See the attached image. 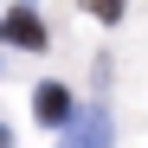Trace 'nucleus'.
<instances>
[{"label":"nucleus","mask_w":148,"mask_h":148,"mask_svg":"<svg viewBox=\"0 0 148 148\" xmlns=\"http://www.w3.org/2000/svg\"><path fill=\"white\" fill-rule=\"evenodd\" d=\"M0 39L19 45V52H45V45H52V39H45V19H39L32 7H13L7 19H0Z\"/></svg>","instance_id":"f257e3e1"},{"label":"nucleus","mask_w":148,"mask_h":148,"mask_svg":"<svg viewBox=\"0 0 148 148\" xmlns=\"http://www.w3.org/2000/svg\"><path fill=\"white\" fill-rule=\"evenodd\" d=\"M64 148H110V110H103V103L77 110L71 129H64Z\"/></svg>","instance_id":"f03ea898"},{"label":"nucleus","mask_w":148,"mask_h":148,"mask_svg":"<svg viewBox=\"0 0 148 148\" xmlns=\"http://www.w3.org/2000/svg\"><path fill=\"white\" fill-rule=\"evenodd\" d=\"M32 116L45 122V129H58V122L71 129V116H77V103H71V90H64V84H39V90H32Z\"/></svg>","instance_id":"7ed1b4c3"},{"label":"nucleus","mask_w":148,"mask_h":148,"mask_svg":"<svg viewBox=\"0 0 148 148\" xmlns=\"http://www.w3.org/2000/svg\"><path fill=\"white\" fill-rule=\"evenodd\" d=\"M84 7H90L97 19H122V0H84Z\"/></svg>","instance_id":"20e7f679"},{"label":"nucleus","mask_w":148,"mask_h":148,"mask_svg":"<svg viewBox=\"0 0 148 148\" xmlns=\"http://www.w3.org/2000/svg\"><path fill=\"white\" fill-rule=\"evenodd\" d=\"M7 142H13V135H7V122H0V148H7Z\"/></svg>","instance_id":"39448f33"}]
</instances>
